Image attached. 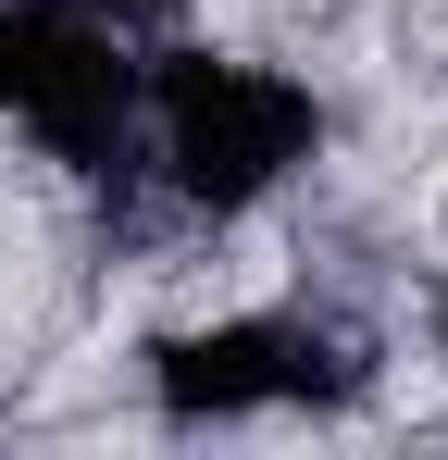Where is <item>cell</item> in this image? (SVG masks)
<instances>
[{"label":"cell","mask_w":448,"mask_h":460,"mask_svg":"<svg viewBox=\"0 0 448 460\" xmlns=\"http://www.w3.org/2000/svg\"><path fill=\"white\" fill-rule=\"evenodd\" d=\"M436 349H448V287H436Z\"/></svg>","instance_id":"cell-5"},{"label":"cell","mask_w":448,"mask_h":460,"mask_svg":"<svg viewBox=\"0 0 448 460\" xmlns=\"http://www.w3.org/2000/svg\"><path fill=\"white\" fill-rule=\"evenodd\" d=\"M0 112H25L75 174H112L138 137V63L87 0H0Z\"/></svg>","instance_id":"cell-2"},{"label":"cell","mask_w":448,"mask_h":460,"mask_svg":"<svg viewBox=\"0 0 448 460\" xmlns=\"http://www.w3.org/2000/svg\"><path fill=\"white\" fill-rule=\"evenodd\" d=\"M87 13H100V25H112V38H125V25H175V13H187V0H87Z\"/></svg>","instance_id":"cell-4"},{"label":"cell","mask_w":448,"mask_h":460,"mask_svg":"<svg viewBox=\"0 0 448 460\" xmlns=\"http://www.w3.org/2000/svg\"><path fill=\"white\" fill-rule=\"evenodd\" d=\"M149 112H162L175 199H200V212H249V199H274L299 162H311V137H324L311 87L262 75V63H212V50H175V63L149 75Z\"/></svg>","instance_id":"cell-1"},{"label":"cell","mask_w":448,"mask_h":460,"mask_svg":"<svg viewBox=\"0 0 448 460\" xmlns=\"http://www.w3.org/2000/svg\"><path fill=\"white\" fill-rule=\"evenodd\" d=\"M149 385L175 423H237V411H299V398H349L362 361L324 336V323H287V311H237V323H200V336H162L149 349Z\"/></svg>","instance_id":"cell-3"}]
</instances>
